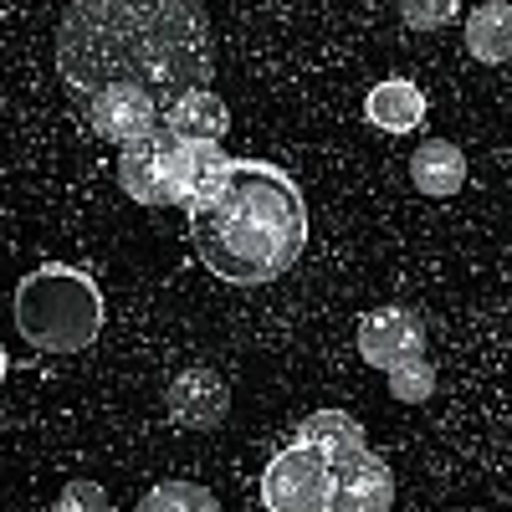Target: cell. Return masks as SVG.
Here are the masks:
<instances>
[{
    "label": "cell",
    "instance_id": "6da1fadb",
    "mask_svg": "<svg viewBox=\"0 0 512 512\" xmlns=\"http://www.w3.org/2000/svg\"><path fill=\"white\" fill-rule=\"evenodd\" d=\"M57 77L77 103L134 82L169 108L210 88L216 52L200 0H67L57 21Z\"/></svg>",
    "mask_w": 512,
    "mask_h": 512
},
{
    "label": "cell",
    "instance_id": "7a4b0ae2",
    "mask_svg": "<svg viewBox=\"0 0 512 512\" xmlns=\"http://www.w3.org/2000/svg\"><path fill=\"white\" fill-rule=\"evenodd\" d=\"M190 241L205 272L221 282H277L308 246V200L287 169L267 159H236L226 195L205 216H190Z\"/></svg>",
    "mask_w": 512,
    "mask_h": 512
},
{
    "label": "cell",
    "instance_id": "3957f363",
    "mask_svg": "<svg viewBox=\"0 0 512 512\" xmlns=\"http://www.w3.org/2000/svg\"><path fill=\"white\" fill-rule=\"evenodd\" d=\"M11 313H16V333L41 354H82V349H93L98 333H103V318H108L98 282L82 267H67V262L31 267L16 282Z\"/></svg>",
    "mask_w": 512,
    "mask_h": 512
},
{
    "label": "cell",
    "instance_id": "277c9868",
    "mask_svg": "<svg viewBox=\"0 0 512 512\" xmlns=\"http://www.w3.org/2000/svg\"><path fill=\"white\" fill-rule=\"evenodd\" d=\"M262 507L267 512H333V461L318 446L292 436L262 472Z\"/></svg>",
    "mask_w": 512,
    "mask_h": 512
},
{
    "label": "cell",
    "instance_id": "5b68a950",
    "mask_svg": "<svg viewBox=\"0 0 512 512\" xmlns=\"http://www.w3.org/2000/svg\"><path fill=\"white\" fill-rule=\"evenodd\" d=\"M82 113H88L93 134H98V139H108V144H118V149L144 144V139H154L159 128H164V108H159V98H154V93H144V88H134V82L103 88L98 98L82 103Z\"/></svg>",
    "mask_w": 512,
    "mask_h": 512
},
{
    "label": "cell",
    "instance_id": "8992f818",
    "mask_svg": "<svg viewBox=\"0 0 512 512\" xmlns=\"http://www.w3.org/2000/svg\"><path fill=\"white\" fill-rule=\"evenodd\" d=\"M359 359L390 374L395 364L405 359H420L425 354V318L415 308H400V303H384V308H369L359 318Z\"/></svg>",
    "mask_w": 512,
    "mask_h": 512
},
{
    "label": "cell",
    "instance_id": "52a82bcc",
    "mask_svg": "<svg viewBox=\"0 0 512 512\" xmlns=\"http://www.w3.org/2000/svg\"><path fill=\"white\" fill-rule=\"evenodd\" d=\"M164 405H169V420L180 431H221L231 415V390L210 364H195V369H180L169 379Z\"/></svg>",
    "mask_w": 512,
    "mask_h": 512
},
{
    "label": "cell",
    "instance_id": "ba28073f",
    "mask_svg": "<svg viewBox=\"0 0 512 512\" xmlns=\"http://www.w3.org/2000/svg\"><path fill=\"white\" fill-rule=\"evenodd\" d=\"M395 507V472L379 451H354L333 461V512H390Z\"/></svg>",
    "mask_w": 512,
    "mask_h": 512
},
{
    "label": "cell",
    "instance_id": "9c48e42d",
    "mask_svg": "<svg viewBox=\"0 0 512 512\" xmlns=\"http://www.w3.org/2000/svg\"><path fill=\"white\" fill-rule=\"evenodd\" d=\"M118 190L139 205H175V185H169V134L159 128L154 139L118 149Z\"/></svg>",
    "mask_w": 512,
    "mask_h": 512
},
{
    "label": "cell",
    "instance_id": "30bf717a",
    "mask_svg": "<svg viewBox=\"0 0 512 512\" xmlns=\"http://www.w3.org/2000/svg\"><path fill=\"white\" fill-rule=\"evenodd\" d=\"M364 118L379 128V134H415V128L425 123V93L405 77H384L364 98Z\"/></svg>",
    "mask_w": 512,
    "mask_h": 512
},
{
    "label": "cell",
    "instance_id": "8fae6325",
    "mask_svg": "<svg viewBox=\"0 0 512 512\" xmlns=\"http://www.w3.org/2000/svg\"><path fill=\"white\" fill-rule=\"evenodd\" d=\"M164 134H169V128H164ZM226 159L231 154L221 144H210V139H180V134H169V185H175V205L185 210L195 200V190L216 175Z\"/></svg>",
    "mask_w": 512,
    "mask_h": 512
},
{
    "label": "cell",
    "instance_id": "7c38bea8",
    "mask_svg": "<svg viewBox=\"0 0 512 512\" xmlns=\"http://www.w3.org/2000/svg\"><path fill=\"white\" fill-rule=\"evenodd\" d=\"M164 128H169V134H180V139H210V144H221L226 128H231V108L221 103V93L195 88V93H180L175 103L164 108Z\"/></svg>",
    "mask_w": 512,
    "mask_h": 512
},
{
    "label": "cell",
    "instance_id": "4fadbf2b",
    "mask_svg": "<svg viewBox=\"0 0 512 512\" xmlns=\"http://www.w3.org/2000/svg\"><path fill=\"white\" fill-rule=\"evenodd\" d=\"M410 185L431 200H446L466 185V154L451 144V139H425L415 154H410Z\"/></svg>",
    "mask_w": 512,
    "mask_h": 512
},
{
    "label": "cell",
    "instance_id": "5bb4252c",
    "mask_svg": "<svg viewBox=\"0 0 512 512\" xmlns=\"http://www.w3.org/2000/svg\"><path fill=\"white\" fill-rule=\"evenodd\" d=\"M466 52L487 67L512 62V6L507 0H487V6L466 11Z\"/></svg>",
    "mask_w": 512,
    "mask_h": 512
},
{
    "label": "cell",
    "instance_id": "9a60e30c",
    "mask_svg": "<svg viewBox=\"0 0 512 512\" xmlns=\"http://www.w3.org/2000/svg\"><path fill=\"white\" fill-rule=\"evenodd\" d=\"M297 441L318 446L328 461H344V456H354V451L369 446V441H364V425H359L349 410H313L303 425H297Z\"/></svg>",
    "mask_w": 512,
    "mask_h": 512
},
{
    "label": "cell",
    "instance_id": "2e32d148",
    "mask_svg": "<svg viewBox=\"0 0 512 512\" xmlns=\"http://www.w3.org/2000/svg\"><path fill=\"white\" fill-rule=\"evenodd\" d=\"M134 512H221V502H216V492H210V487L180 482V477H175V482L149 487L144 502H139Z\"/></svg>",
    "mask_w": 512,
    "mask_h": 512
},
{
    "label": "cell",
    "instance_id": "e0dca14e",
    "mask_svg": "<svg viewBox=\"0 0 512 512\" xmlns=\"http://www.w3.org/2000/svg\"><path fill=\"white\" fill-rule=\"evenodd\" d=\"M390 395L400 400V405H425L436 395V364L431 359H405V364H395L390 369Z\"/></svg>",
    "mask_w": 512,
    "mask_h": 512
},
{
    "label": "cell",
    "instance_id": "ac0fdd59",
    "mask_svg": "<svg viewBox=\"0 0 512 512\" xmlns=\"http://www.w3.org/2000/svg\"><path fill=\"white\" fill-rule=\"evenodd\" d=\"M461 16V0H400V21L410 31H441Z\"/></svg>",
    "mask_w": 512,
    "mask_h": 512
},
{
    "label": "cell",
    "instance_id": "d6986e66",
    "mask_svg": "<svg viewBox=\"0 0 512 512\" xmlns=\"http://www.w3.org/2000/svg\"><path fill=\"white\" fill-rule=\"evenodd\" d=\"M57 512H108V492L88 477H77L57 492Z\"/></svg>",
    "mask_w": 512,
    "mask_h": 512
}]
</instances>
